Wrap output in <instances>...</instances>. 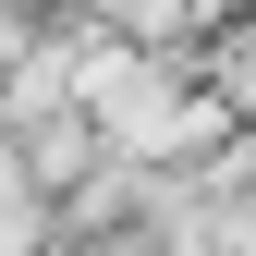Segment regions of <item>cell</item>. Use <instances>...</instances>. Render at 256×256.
I'll list each match as a JSON object with an SVG mask.
<instances>
[{
    "instance_id": "1",
    "label": "cell",
    "mask_w": 256,
    "mask_h": 256,
    "mask_svg": "<svg viewBox=\"0 0 256 256\" xmlns=\"http://www.w3.org/2000/svg\"><path fill=\"white\" fill-rule=\"evenodd\" d=\"M110 12H122V24H146V37H171V24H208L220 0H110Z\"/></svg>"
}]
</instances>
